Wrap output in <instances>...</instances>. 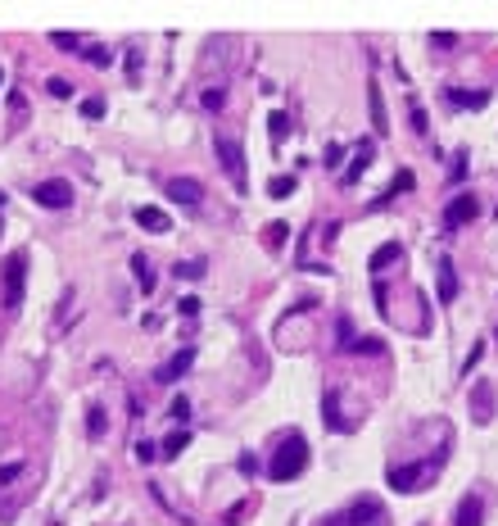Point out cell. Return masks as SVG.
<instances>
[{
  "instance_id": "ab89813d",
  "label": "cell",
  "mask_w": 498,
  "mask_h": 526,
  "mask_svg": "<svg viewBox=\"0 0 498 526\" xmlns=\"http://www.w3.org/2000/svg\"><path fill=\"white\" fill-rule=\"evenodd\" d=\"M0 227H5V223H0Z\"/></svg>"
},
{
  "instance_id": "44dd1931",
  "label": "cell",
  "mask_w": 498,
  "mask_h": 526,
  "mask_svg": "<svg viewBox=\"0 0 498 526\" xmlns=\"http://www.w3.org/2000/svg\"><path fill=\"white\" fill-rule=\"evenodd\" d=\"M172 277H177V282H199V277H204V259H186V263H172Z\"/></svg>"
},
{
  "instance_id": "7c38bea8",
  "label": "cell",
  "mask_w": 498,
  "mask_h": 526,
  "mask_svg": "<svg viewBox=\"0 0 498 526\" xmlns=\"http://www.w3.org/2000/svg\"><path fill=\"white\" fill-rule=\"evenodd\" d=\"M453 526H485V504L476 499V494H467L462 504H457V518Z\"/></svg>"
},
{
  "instance_id": "d6986e66",
  "label": "cell",
  "mask_w": 498,
  "mask_h": 526,
  "mask_svg": "<svg viewBox=\"0 0 498 526\" xmlns=\"http://www.w3.org/2000/svg\"><path fill=\"white\" fill-rule=\"evenodd\" d=\"M131 272H136L141 291H155V263H150L145 254H131Z\"/></svg>"
},
{
  "instance_id": "5bb4252c",
  "label": "cell",
  "mask_w": 498,
  "mask_h": 526,
  "mask_svg": "<svg viewBox=\"0 0 498 526\" xmlns=\"http://www.w3.org/2000/svg\"><path fill=\"white\" fill-rule=\"evenodd\" d=\"M190 359H195V349H177V359L164 363V368H159L155 377L164 381V386H168V381H177V377H186V372H190Z\"/></svg>"
},
{
  "instance_id": "8d00e7d4",
  "label": "cell",
  "mask_w": 498,
  "mask_h": 526,
  "mask_svg": "<svg viewBox=\"0 0 498 526\" xmlns=\"http://www.w3.org/2000/svg\"><path fill=\"white\" fill-rule=\"evenodd\" d=\"M177 309H181V313H199V300H195V295H186V300H181Z\"/></svg>"
},
{
  "instance_id": "9c48e42d",
  "label": "cell",
  "mask_w": 498,
  "mask_h": 526,
  "mask_svg": "<svg viewBox=\"0 0 498 526\" xmlns=\"http://www.w3.org/2000/svg\"><path fill=\"white\" fill-rule=\"evenodd\" d=\"M435 272H439V300H457V272H453V259L448 254H439V263H435Z\"/></svg>"
},
{
  "instance_id": "277c9868",
  "label": "cell",
  "mask_w": 498,
  "mask_h": 526,
  "mask_svg": "<svg viewBox=\"0 0 498 526\" xmlns=\"http://www.w3.org/2000/svg\"><path fill=\"white\" fill-rule=\"evenodd\" d=\"M385 481L394 490H417L421 481H435V463H408V467H390Z\"/></svg>"
},
{
  "instance_id": "ac0fdd59",
  "label": "cell",
  "mask_w": 498,
  "mask_h": 526,
  "mask_svg": "<svg viewBox=\"0 0 498 526\" xmlns=\"http://www.w3.org/2000/svg\"><path fill=\"white\" fill-rule=\"evenodd\" d=\"M371 155H376V146H371V141H362V146H358V155H353V164L344 168V181H358V173L371 164Z\"/></svg>"
},
{
  "instance_id": "4dcf8cb0",
  "label": "cell",
  "mask_w": 498,
  "mask_h": 526,
  "mask_svg": "<svg viewBox=\"0 0 498 526\" xmlns=\"http://www.w3.org/2000/svg\"><path fill=\"white\" fill-rule=\"evenodd\" d=\"M136 458H141V463H155V458H159V445H150V440H136Z\"/></svg>"
},
{
  "instance_id": "52a82bcc",
  "label": "cell",
  "mask_w": 498,
  "mask_h": 526,
  "mask_svg": "<svg viewBox=\"0 0 498 526\" xmlns=\"http://www.w3.org/2000/svg\"><path fill=\"white\" fill-rule=\"evenodd\" d=\"M32 200L45 209H69L73 191H69V181H41V186H32Z\"/></svg>"
},
{
  "instance_id": "484cf974",
  "label": "cell",
  "mask_w": 498,
  "mask_h": 526,
  "mask_svg": "<svg viewBox=\"0 0 498 526\" xmlns=\"http://www.w3.org/2000/svg\"><path fill=\"white\" fill-rule=\"evenodd\" d=\"M45 91H50L55 100H69V95H73V82H64V78H50V82H45Z\"/></svg>"
},
{
  "instance_id": "30bf717a",
  "label": "cell",
  "mask_w": 498,
  "mask_h": 526,
  "mask_svg": "<svg viewBox=\"0 0 498 526\" xmlns=\"http://www.w3.org/2000/svg\"><path fill=\"white\" fill-rule=\"evenodd\" d=\"M367 109H371V127L385 137L390 132V118H385V100H380V87H376V78L367 82Z\"/></svg>"
},
{
  "instance_id": "d590c367",
  "label": "cell",
  "mask_w": 498,
  "mask_h": 526,
  "mask_svg": "<svg viewBox=\"0 0 498 526\" xmlns=\"http://www.w3.org/2000/svg\"><path fill=\"white\" fill-rule=\"evenodd\" d=\"M394 191H413V173H408V168H404V173H399V181H394ZM394 191H390V195H394Z\"/></svg>"
},
{
  "instance_id": "e0dca14e",
  "label": "cell",
  "mask_w": 498,
  "mask_h": 526,
  "mask_svg": "<svg viewBox=\"0 0 498 526\" xmlns=\"http://www.w3.org/2000/svg\"><path fill=\"white\" fill-rule=\"evenodd\" d=\"M399 254H404V245L399 241H390V245H380L376 254H371V272H385L390 263H399Z\"/></svg>"
},
{
  "instance_id": "f1b7e54d",
  "label": "cell",
  "mask_w": 498,
  "mask_h": 526,
  "mask_svg": "<svg viewBox=\"0 0 498 526\" xmlns=\"http://www.w3.org/2000/svg\"><path fill=\"white\" fill-rule=\"evenodd\" d=\"M82 113H86V118H104V100H100V95L82 100Z\"/></svg>"
},
{
  "instance_id": "8992f818",
  "label": "cell",
  "mask_w": 498,
  "mask_h": 526,
  "mask_svg": "<svg viewBox=\"0 0 498 526\" xmlns=\"http://www.w3.org/2000/svg\"><path fill=\"white\" fill-rule=\"evenodd\" d=\"M476 214H481V200H476L471 191H467V195H457L453 205L444 209V227H448V232H457V227H467Z\"/></svg>"
},
{
  "instance_id": "cb8c5ba5",
  "label": "cell",
  "mask_w": 498,
  "mask_h": 526,
  "mask_svg": "<svg viewBox=\"0 0 498 526\" xmlns=\"http://www.w3.org/2000/svg\"><path fill=\"white\" fill-rule=\"evenodd\" d=\"M290 191H294V177L285 173V177H276L272 186H267V195H272V200H285V195H290Z\"/></svg>"
},
{
  "instance_id": "f546056e",
  "label": "cell",
  "mask_w": 498,
  "mask_h": 526,
  "mask_svg": "<svg viewBox=\"0 0 498 526\" xmlns=\"http://www.w3.org/2000/svg\"><path fill=\"white\" fill-rule=\"evenodd\" d=\"M168 413L177 417V422H186V417H190V404H186V395H177V399H172V404H168Z\"/></svg>"
},
{
  "instance_id": "8fae6325",
  "label": "cell",
  "mask_w": 498,
  "mask_h": 526,
  "mask_svg": "<svg viewBox=\"0 0 498 526\" xmlns=\"http://www.w3.org/2000/svg\"><path fill=\"white\" fill-rule=\"evenodd\" d=\"M136 227H145V232L164 236L172 223H168V214H164V209H155V205H141V209H136Z\"/></svg>"
},
{
  "instance_id": "4316f807",
  "label": "cell",
  "mask_w": 498,
  "mask_h": 526,
  "mask_svg": "<svg viewBox=\"0 0 498 526\" xmlns=\"http://www.w3.org/2000/svg\"><path fill=\"white\" fill-rule=\"evenodd\" d=\"M462 177H467V155H453V164H448V181L457 186Z\"/></svg>"
},
{
  "instance_id": "5b68a950",
  "label": "cell",
  "mask_w": 498,
  "mask_h": 526,
  "mask_svg": "<svg viewBox=\"0 0 498 526\" xmlns=\"http://www.w3.org/2000/svg\"><path fill=\"white\" fill-rule=\"evenodd\" d=\"M371 518H380V504L371 499V494H362L358 504H349L344 513H335V518H327L322 526H362V522H371Z\"/></svg>"
},
{
  "instance_id": "f35d334b",
  "label": "cell",
  "mask_w": 498,
  "mask_h": 526,
  "mask_svg": "<svg viewBox=\"0 0 498 526\" xmlns=\"http://www.w3.org/2000/svg\"><path fill=\"white\" fill-rule=\"evenodd\" d=\"M0 82H5V73H0Z\"/></svg>"
},
{
  "instance_id": "4fadbf2b",
  "label": "cell",
  "mask_w": 498,
  "mask_h": 526,
  "mask_svg": "<svg viewBox=\"0 0 498 526\" xmlns=\"http://www.w3.org/2000/svg\"><path fill=\"white\" fill-rule=\"evenodd\" d=\"M471 417H476V422H490V417H494V390L485 386V381L471 390Z\"/></svg>"
},
{
  "instance_id": "2e32d148",
  "label": "cell",
  "mask_w": 498,
  "mask_h": 526,
  "mask_svg": "<svg viewBox=\"0 0 498 526\" xmlns=\"http://www.w3.org/2000/svg\"><path fill=\"white\" fill-rule=\"evenodd\" d=\"M448 100H453L457 109H485V104H490V91H448Z\"/></svg>"
},
{
  "instance_id": "83f0119b",
  "label": "cell",
  "mask_w": 498,
  "mask_h": 526,
  "mask_svg": "<svg viewBox=\"0 0 498 526\" xmlns=\"http://www.w3.org/2000/svg\"><path fill=\"white\" fill-rule=\"evenodd\" d=\"M55 46H59V50H82L78 32H55Z\"/></svg>"
},
{
  "instance_id": "3957f363",
  "label": "cell",
  "mask_w": 498,
  "mask_h": 526,
  "mask_svg": "<svg viewBox=\"0 0 498 526\" xmlns=\"http://www.w3.org/2000/svg\"><path fill=\"white\" fill-rule=\"evenodd\" d=\"M0 277H5V309L14 313L18 304H23V277H27V254H9L5 268H0Z\"/></svg>"
},
{
  "instance_id": "ba28073f",
  "label": "cell",
  "mask_w": 498,
  "mask_h": 526,
  "mask_svg": "<svg viewBox=\"0 0 498 526\" xmlns=\"http://www.w3.org/2000/svg\"><path fill=\"white\" fill-rule=\"evenodd\" d=\"M164 191L177 205H186V209H195V205H204V186L199 181H190V177H168L164 181Z\"/></svg>"
},
{
  "instance_id": "1f68e13d",
  "label": "cell",
  "mask_w": 498,
  "mask_h": 526,
  "mask_svg": "<svg viewBox=\"0 0 498 526\" xmlns=\"http://www.w3.org/2000/svg\"><path fill=\"white\" fill-rule=\"evenodd\" d=\"M86 60L91 64H109V50H104V46H86Z\"/></svg>"
},
{
  "instance_id": "603a6c76",
  "label": "cell",
  "mask_w": 498,
  "mask_h": 526,
  "mask_svg": "<svg viewBox=\"0 0 498 526\" xmlns=\"http://www.w3.org/2000/svg\"><path fill=\"white\" fill-rule=\"evenodd\" d=\"M267 132H272V141H285V132H290V118H285V113L276 109L272 118H267Z\"/></svg>"
},
{
  "instance_id": "74e56055",
  "label": "cell",
  "mask_w": 498,
  "mask_h": 526,
  "mask_svg": "<svg viewBox=\"0 0 498 526\" xmlns=\"http://www.w3.org/2000/svg\"><path fill=\"white\" fill-rule=\"evenodd\" d=\"M481 354H485V345H476V349H471V359H467V363H462V372H471V368H476V363H481Z\"/></svg>"
},
{
  "instance_id": "d6a6232c",
  "label": "cell",
  "mask_w": 498,
  "mask_h": 526,
  "mask_svg": "<svg viewBox=\"0 0 498 526\" xmlns=\"http://www.w3.org/2000/svg\"><path fill=\"white\" fill-rule=\"evenodd\" d=\"M413 132H417V137H426V113H421V104H413Z\"/></svg>"
},
{
  "instance_id": "e575fe53",
  "label": "cell",
  "mask_w": 498,
  "mask_h": 526,
  "mask_svg": "<svg viewBox=\"0 0 498 526\" xmlns=\"http://www.w3.org/2000/svg\"><path fill=\"white\" fill-rule=\"evenodd\" d=\"M241 472H245V476L258 472V458H254V454H241Z\"/></svg>"
},
{
  "instance_id": "6da1fadb",
  "label": "cell",
  "mask_w": 498,
  "mask_h": 526,
  "mask_svg": "<svg viewBox=\"0 0 498 526\" xmlns=\"http://www.w3.org/2000/svg\"><path fill=\"white\" fill-rule=\"evenodd\" d=\"M304 467H308V440H304V436H285V445L276 449L267 476H272V481H294Z\"/></svg>"
},
{
  "instance_id": "7402d4cb",
  "label": "cell",
  "mask_w": 498,
  "mask_h": 526,
  "mask_svg": "<svg viewBox=\"0 0 498 526\" xmlns=\"http://www.w3.org/2000/svg\"><path fill=\"white\" fill-rule=\"evenodd\" d=\"M199 104H204L208 113H218V109H222V104H227V91H222V87H208L204 95H199Z\"/></svg>"
},
{
  "instance_id": "836d02e7",
  "label": "cell",
  "mask_w": 498,
  "mask_h": 526,
  "mask_svg": "<svg viewBox=\"0 0 498 526\" xmlns=\"http://www.w3.org/2000/svg\"><path fill=\"white\" fill-rule=\"evenodd\" d=\"M18 472H23V463H5L0 467V481H18Z\"/></svg>"
},
{
  "instance_id": "d4e9b609",
  "label": "cell",
  "mask_w": 498,
  "mask_h": 526,
  "mask_svg": "<svg viewBox=\"0 0 498 526\" xmlns=\"http://www.w3.org/2000/svg\"><path fill=\"white\" fill-rule=\"evenodd\" d=\"M186 445H190V431H172V436L164 440V454H181Z\"/></svg>"
},
{
  "instance_id": "7a4b0ae2",
  "label": "cell",
  "mask_w": 498,
  "mask_h": 526,
  "mask_svg": "<svg viewBox=\"0 0 498 526\" xmlns=\"http://www.w3.org/2000/svg\"><path fill=\"white\" fill-rule=\"evenodd\" d=\"M213 155H218V164L227 168L232 186H236V191H245L249 168H245V150H241V141H236V137H213Z\"/></svg>"
},
{
  "instance_id": "9a60e30c",
  "label": "cell",
  "mask_w": 498,
  "mask_h": 526,
  "mask_svg": "<svg viewBox=\"0 0 498 526\" xmlns=\"http://www.w3.org/2000/svg\"><path fill=\"white\" fill-rule=\"evenodd\" d=\"M232 50H236V36H218V41L204 46V64H227Z\"/></svg>"
},
{
  "instance_id": "ffe728a7",
  "label": "cell",
  "mask_w": 498,
  "mask_h": 526,
  "mask_svg": "<svg viewBox=\"0 0 498 526\" xmlns=\"http://www.w3.org/2000/svg\"><path fill=\"white\" fill-rule=\"evenodd\" d=\"M104 427H109L104 408H100V404H91V408H86V436H91V440H100V436H104Z\"/></svg>"
}]
</instances>
